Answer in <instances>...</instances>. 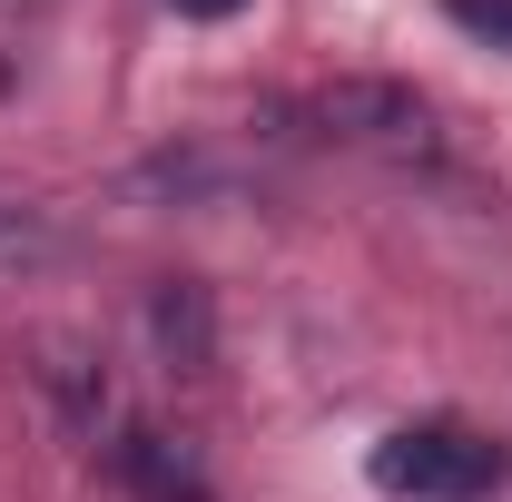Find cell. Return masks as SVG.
Segmentation results:
<instances>
[{
    "mask_svg": "<svg viewBox=\"0 0 512 502\" xmlns=\"http://www.w3.org/2000/svg\"><path fill=\"white\" fill-rule=\"evenodd\" d=\"M119 473H128V493H138V502H207L197 463H188L168 434H128V443H119Z\"/></svg>",
    "mask_w": 512,
    "mask_h": 502,
    "instance_id": "obj_3",
    "label": "cell"
},
{
    "mask_svg": "<svg viewBox=\"0 0 512 502\" xmlns=\"http://www.w3.org/2000/svg\"><path fill=\"white\" fill-rule=\"evenodd\" d=\"M178 10H188V20H227L237 0H178Z\"/></svg>",
    "mask_w": 512,
    "mask_h": 502,
    "instance_id": "obj_6",
    "label": "cell"
},
{
    "mask_svg": "<svg viewBox=\"0 0 512 502\" xmlns=\"http://www.w3.org/2000/svg\"><path fill=\"white\" fill-rule=\"evenodd\" d=\"M503 473H512V453L473 424H404V434L375 443V483L404 502H483V493H503Z\"/></svg>",
    "mask_w": 512,
    "mask_h": 502,
    "instance_id": "obj_1",
    "label": "cell"
},
{
    "mask_svg": "<svg viewBox=\"0 0 512 502\" xmlns=\"http://www.w3.org/2000/svg\"><path fill=\"white\" fill-rule=\"evenodd\" d=\"M296 119L316 128V138H335V148H375V158H404V168L444 148L434 109H424L404 79H325Z\"/></svg>",
    "mask_w": 512,
    "mask_h": 502,
    "instance_id": "obj_2",
    "label": "cell"
},
{
    "mask_svg": "<svg viewBox=\"0 0 512 502\" xmlns=\"http://www.w3.org/2000/svg\"><path fill=\"white\" fill-rule=\"evenodd\" d=\"M60 256V237L30 217V207H0V276H30V266H50Z\"/></svg>",
    "mask_w": 512,
    "mask_h": 502,
    "instance_id": "obj_4",
    "label": "cell"
},
{
    "mask_svg": "<svg viewBox=\"0 0 512 502\" xmlns=\"http://www.w3.org/2000/svg\"><path fill=\"white\" fill-rule=\"evenodd\" d=\"M453 30H473V40H493V50H512V0H444Z\"/></svg>",
    "mask_w": 512,
    "mask_h": 502,
    "instance_id": "obj_5",
    "label": "cell"
}]
</instances>
